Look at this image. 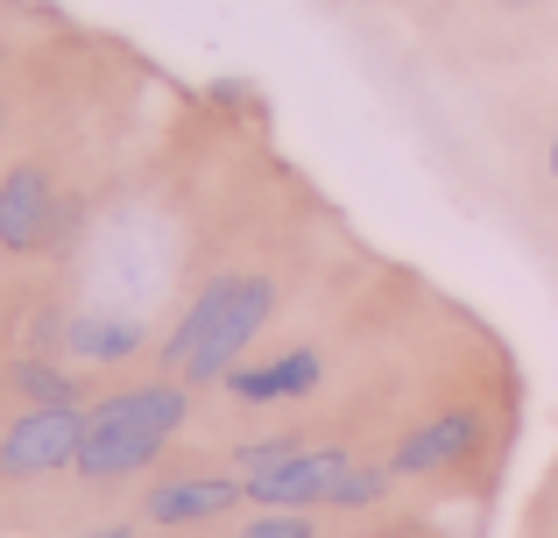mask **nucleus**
I'll list each match as a JSON object with an SVG mask.
<instances>
[{
    "label": "nucleus",
    "mask_w": 558,
    "mask_h": 538,
    "mask_svg": "<svg viewBox=\"0 0 558 538\" xmlns=\"http://www.w3.org/2000/svg\"><path fill=\"white\" fill-rule=\"evenodd\" d=\"M276 304H283V284H276L269 270H219V312H213V333L198 340V355L184 361L178 383H227L233 369L247 361V347H255V333L276 319Z\"/></svg>",
    "instance_id": "2"
},
{
    "label": "nucleus",
    "mask_w": 558,
    "mask_h": 538,
    "mask_svg": "<svg viewBox=\"0 0 558 538\" xmlns=\"http://www.w3.org/2000/svg\"><path fill=\"white\" fill-rule=\"evenodd\" d=\"M57 170L43 156H22V164L0 170V255L14 263H36V255L57 249Z\"/></svg>",
    "instance_id": "4"
},
{
    "label": "nucleus",
    "mask_w": 558,
    "mask_h": 538,
    "mask_svg": "<svg viewBox=\"0 0 558 538\" xmlns=\"http://www.w3.org/2000/svg\"><path fill=\"white\" fill-rule=\"evenodd\" d=\"M184 418H191V383H178V375L107 390V397L85 404L78 475H85L93 489H113V482H128V475L156 468V454L178 440Z\"/></svg>",
    "instance_id": "1"
},
{
    "label": "nucleus",
    "mask_w": 558,
    "mask_h": 538,
    "mask_svg": "<svg viewBox=\"0 0 558 538\" xmlns=\"http://www.w3.org/2000/svg\"><path fill=\"white\" fill-rule=\"evenodd\" d=\"M149 347V326L135 312H71L64 326V355L85 361V369H121Z\"/></svg>",
    "instance_id": "7"
},
{
    "label": "nucleus",
    "mask_w": 558,
    "mask_h": 538,
    "mask_svg": "<svg viewBox=\"0 0 558 538\" xmlns=\"http://www.w3.org/2000/svg\"><path fill=\"white\" fill-rule=\"evenodd\" d=\"M474 440H481V418L474 411H438V418H424V426L396 446L389 468L396 475H438V468H452V461L474 454Z\"/></svg>",
    "instance_id": "9"
},
{
    "label": "nucleus",
    "mask_w": 558,
    "mask_h": 538,
    "mask_svg": "<svg viewBox=\"0 0 558 538\" xmlns=\"http://www.w3.org/2000/svg\"><path fill=\"white\" fill-rule=\"evenodd\" d=\"M0 128H8V93H0Z\"/></svg>",
    "instance_id": "16"
},
{
    "label": "nucleus",
    "mask_w": 558,
    "mask_h": 538,
    "mask_svg": "<svg viewBox=\"0 0 558 538\" xmlns=\"http://www.w3.org/2000/svg\"><path fill=\"white\" fill-rule=\"evenodd\" d=\"M241 538H318L312 511H262L255 525H241Z\"/></svg>",
    "instance_id": "13"
},
{
    "label": "nucleus",
    "mask_w": 558,
    "mask_h": 538,
    "mask_svg": "<svg viewBox=\"0 0 558 538\" xmlns=\"http://www.w3.org/2000/svg\"><path fill=\"white\" fill-rule=\"evenodd\" d=\"M85 538H135L128 525H99V531H85Z\"/></svg>",
    "instance_id": "14"
},
{
    "label": "nucleus",
    "mask_w": 558,
    "mask_h": 538,
    "mask_svg": "<svg viewBox=\"0 0 558 538\" xmlns=\"http://www.w3.org/2000/svg\"><path fill=\"white\" fill-rule=\"evenodd\" d=\"M304 446H312V440H304V432H276V440H255V446H241V454H233V461H241V475H262V468H276V461L304 454Z\"/></svg>",
    "instance_id": "12"
},
{
    "label": "nucleus",
    "mask_w": 558,
    "mask_h": 538,
    "mask_svg": "<svg viewBox=\"0 0 558 538\" xmlns=\"http://www.w3.org/2000/svg\"><path fill=\"white\" fill-rule=\"evenodd\" d=\"M0 390H8V369H0Z\"/></svg>",
    "instance_id": "18"
},
{
    "label": "nucleus",
    "mask_w": 558,
    "mask_h": 538,
    "mask_svg": "<svg viewBox=\"0 0 558 538\" xmlns=\"http://www.w3.org/2000/svg\"><path fill=\"white\" fill-rule=\"evenodd\" d=\"M502 8H531V0H502Z\"/></svg>",
    "instance_id": "17"
},
{
    "label": "nucleus",
    "mask_w": 558,
    "mask_h": 538,
    "mask_svg": "<svg viewBox=\"0 0 558 538\" xmlns=\"http://www.w3.org/2000/svg\"><path fill=\"white\" fill-rule=\"evenodd\" d=\"M85 404H22L0 426V482H43V475L78 468Z\"/></svg>",
    "instance_id": "3"
},
{
    "label": "nucleus",
    "mask_w": 558,
    "mask_h": 538,
    "mask_svg": "<svg viewBox=\"0 0 558 538\" xmlns=\"http://www.w3.org/2000/svg\"><path fill=\"white\" fill-rule=\"evenodd\" d=\"M347 468H354L347 446H304V454L247 475V503H262V511H312V503H332V489L347 482Z\"/></svg>",
    "instance_id": "5"
},
{
    "label": "nucleus",
    "mask_w": 558,
    "mask_h": 538,
    "mask_svg": "<svg viewBox=\"0 0 558 538\" xmlns=\"http://www.w3.org/2000/svg\"><path fill=\"white\" fill-rule=\"evenodd\" d=\"M8 390L22 404H85V375L64 369L57 355H14L8 361Z\"/></svg>",
    "instance_id": "10"
},
{
    "label": "nucleus",
    "mask_w": 558,
    "mask_h": 538,
    "mask_svg": "<svg viewBox=\"0 0 558 538\" xmlns=\"http://www.w3.org/2000/svg\"><path fill=\"white\" fill-rule=\"evenodd\" d=\"M545 170H551V184H558V135H551V150H545Z\"/></svg>",
    "instance_id": "15"
},
{
    "label": "nucleus",
    "mask_w": 558,
    "mask_h": 538,
    "mask_svg": "<svg viewBox=\"0 0 558 538\" xmlns=\"http://www.w3.org/2000/svg\"><path fill=\"white\" fill-rule=\"evenodd\" d=\"M233 503H247V475H170L149 489V525H205V517H227Z\"/></svg>",
    "instance_id": "6"
},
{
    "label": "nucleus",
    "mask_w": 558,
    "mask_h": 538,
    "mask_svg": "<svg viewBox=\"0 0 558 538\" xmlns=\"http://www.w3.org/2000/svg\"><path fill=\"white\" fill-rule=\"evenodd\" d=\"M318 383H326L318 347H290V355H269V361H255V369H233L227 375V390L241 404H290V397H312Z\"/></svg>",
    "instance_id": "8"
},
{
    "label": "nucleus",
    "mask_w": 558,
    "mask_h": 538,
    "mask_svg": "<svg viewBox=\"0 0 558 538\" xmlns=\"http://www.w3.org/2000/svg\"><path fill=\"white\" fill-rule=\"evenodd\" d=\"M389 482H396L389 461H381V468H361V461H354V468H347V482L332 489V511H368V503L389 497Z\"/></svg>",
    "instance_id": "11"
}]
</instances>
